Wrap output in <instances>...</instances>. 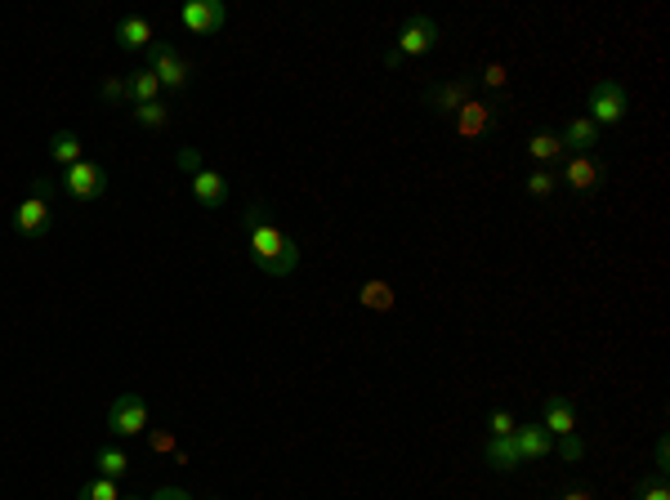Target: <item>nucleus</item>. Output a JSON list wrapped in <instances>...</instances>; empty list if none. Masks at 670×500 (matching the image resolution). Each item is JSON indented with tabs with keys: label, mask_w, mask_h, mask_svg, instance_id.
I'll return each instance as SVG.
<instances>
[{
	"label": "nucleus",
	"mask_w": 670,
	"mask_h": 500,
	"mask_svg": "<svg viewBox=\"0 0 670 500\" xmlns=\"http://www.w3.org/2000/svg\"><path fill=\"white\" fill-rule=\"evenodd\" d=\"M603 184V166L595 157H568L559 170V188H572V192H595Z\"/></svg>",
	"instance_id": "10"
},
{
	"label": "nucleus",
	"mask_w": 670,
	"mask_h": 500,
	"mask_svg": "<svg viewBox=\"0 0 670 500\" xmlns=\"http://www.w3.org/2000/svg\"><path fill=\"white\" fill-rule=\"evenodd\" d=\"M635 500H670L666 474H648V478H639V487H635Z\"/></svg>",
	"instance_id": "26"
},
{
	"label": "nucleus",
	"mask_w": 670,
	"mask_h": 500,
	"mask_svg": "<svg viewBox=\"0 0 670 500\" xmlns=\"http://www.w3.org/2000/svg\"><path fill=\"white\" fill-rule=\"evenodd\" d=\"M358 304L371 309V313H394V286H389L385 277H371V282L358 291Z\"/></svg>",
	"instance_id": "19"
},
{
	"label": "nucleus",
	"mask_w": 670,
	"mask_h": 500,
	"mask_svg": "<svg viewBox=\"0 0 670 500\" xmlns=\"http://www.w3.org/2000/svg\"><path fill=\"white\" fill-rule=\"evenodd\" d=\"M514 447H519L523 465H528V460H545V456H550L554 438H550V429H545V425H519V429H514Z\"/></svg>",
	"instance_id": "15"
},
{
	"label": "nucleus",
	"mask_w": 670,
	"mask_h": 500,
	"mask_svg": "<svg viewBox=\"0 0 670 500\" xmlns=\"http://www.w3.org/2000/svg\"><path fill=\"white\" fill-rule=\"evenodd\" d=\"M438 45V23L429 14H411L407 23H402V32L394 36V45L385 50V63L398 67L407 59H420V54H429Z\"/></svg>",
	"instance_id": "4"
},
{
	"label": "nucleus",
	"mask_w": 670,
	"mask_h": 500,
	"mask_svg": "<svg viewBox=\"0 0 670 500\" xmlns=\"http://www.w3.org/2000/svg\"><path fill=\"white\" fill-rule=\"evenodd\" d=\"M130 117L139 130H166L170 125V108H166V99L161 103H143V108H130Z\"/></svg>",
	"instance_id": "24"
},
{
	"label": "nucleus",
	"mask_w": 670,
	"mask_h": 500,
	"mask_svg": "<svg viewBox=\"0 0 670 500\" xmlns=\"http://www.w3.org/2000/svg\"><path fill=\"white\" fill-rule=\"evenodd\" d=\"M210 500H219V496H210Z\"/></svg>",
	"instance_id": "37"
},
{
	"label": "nucleus",
	"mask_w": 670,
	"mask_h": 500,
	"mask_svg": "<svg viewBox=\"0 0 670 500\" xmlns=\"http://www.w3.org/2000/svg\"><path fill=\"white\" fill-rule=\"evenodd\" d=\"M179 170H188V175H197V170H201V152L197 148H179Z\"/></svg>",
	"instance_id": "32"
},
{
	"label": "nucleus",
	"mask_w": 670,
	"mask_h": 500,
	"mask_svg": "<svg viewBox=\"0 0 670 500\" xmlns=\"http://www.w3.org/2000/svg\"><path fill=\"white\" fill-rule=\"evenodd\" d=\"M666 460H670V447H666V438H657V465H653V474H666Z\"/></svg>",
	"instance_id": "34"
},
{
	"label": "nucleus",
	"mask_w": 670,
	"mask_h": 500,
	"mask_svg": "<svg viewBox=\"0 0 670 500\" xmlns=\"http://www.w3.org/2000/svg\"><path fill=\"white\" fill-rule=\"evenodd\" d=\"M76 500H121V487H117V478H90V483H81L76 487Z\"/></svg>",
	"instance_id": "25"
},
{
	"label": "nucleus",
	"mask_w": 670,
	"mask_h": 500,
	"mask_svg": "<svg viewBox=\"0 0 670 500\" xmlns=\"http://www.w3.org/2000/svg\"><path fill=\"white\" fill-rule=\"evenodd\" d=\"M179 23L193 36H215L219 27L228 23V9L219 5V0H188V5L179 9Z\"/></svg>",
	"instance_id": "8"
},
{
	"label": "nucleus",
	"mask_w": 670,
	"mask_h": 500,
	"mask_svg": "<svg viewBox=\"0 0 670 500\" xmlns=\"http://www.w3.org/2000/svg\"><path fill=\"white\" fill-rule=\"evenodd\" d=\"M193 201L201 210H219L228 201V179L219 175V170H206L201 166L197 175H193Z\"/></svg>",
	"instance_id": "14"
},
{
	"label": "nucleus",
	"mask_w": 670,
	"mask_h": 500,
	"mask_svg": "<svg viewBox=\"0 0 670 500\" xmlns=\"http://www.w3.org/2000/svg\"><path fill=\"white\" fill-rule=\"evenodd\" d=\"M130 108H143V103H161V81L148 72V67H139V72H130Z\"/></svg>",
	"instance_id": "20"
},
{
	"label": "nucleus",
	"mask_w": 670,
	"mask_h": 500,
	"mask_svg": "<svg viewBox=\"0 0 670 500\" xmlns=\"http://www.w3.org/2000/svg\"><path fill=\"white\" fill-rule=\"evenodd\" d=\"M121 500H143V496H121Z\"/></svg>",
	"instance_id": "36"
},
{
	"label": "nucleus",
	"mask_w": 670,
	"mask_h": 500,
	"mask_svg": "<svg viewBox=\"0 0 670 500\" xmlns=\"http://www.w3.org/2000/svg\"><path fill=\"white\" fill-rule=\"evenodd\" d=\"M554 451H559V456L568 460V465H577V460L586 456V442H581L577 434H568V438H554Z\"/></svg>",
	"instance_id": "30"
},
{
	"label": "nucleus",
	"mask_w": 670,
	"mask_h": 500,
	"mask_svg": "<svg viewBox=\"0 0 670 500\" xmlns=\"http://www.w3.org/2000/svg\"><path fill=\"white\" fill-rule=\"evenodd\" d=\"M528 157H532V166L550 170V166H554V161H563V157H568V152H563L559 134L541 130V134H532V139H528Z\"/></svg>",
	"instance_id": "18"
},
{
	"label": "nucleus",
	"mask_w": 670,
	"mask_h": 500,
	"mask_svg": "<svg viewBox=\"0 0 670 500\" xmlns=\"http://www.w3.org/2000/svg\"><path fill=\"white\" fill-rule=\"evenodd\" d=\"M50 157H54V161H59V166L67 170V166H76V161H85V143L76 139L72 130H59V134H54V139H50Z\"/></svg>",
	"instance_id": "21"
},
{
	"label": "nucleus",
	"mask_w": 670,
	"mask_h": 500,
	"mask_svg": "<svg viewBox=\"0 0 670 500\" xmlns=\"http://www.w3.org/2000/svg\"><path fill=\"white\" fill-rule=\"evenodd\" d=\"M523 192H528L532 201H545V197H554V192H559V175H554V170H541V166H532V175L523 179Z\"/></svg>",
	"instance_id": "23"
},
{
	"label": "nucleus",
	"mask_w": 670,
	"mask_h": 500,
	"mask_svg": "<svg viewBox=\"0 0 670 500\" xmlns=\"http://www.w3.org/2000/svg\"><path fill=\"white\" fill-rule=\"evenodd\" d=\"M152 500H193L184 492V487H157V492H152Z\"/></svg>",
	"instance_id": "33"
},
{
	"label": "nucleus",
	"mask_w": 670,
	"mask_h": 500,
	"mask_svg": "<svg viewBox=\"0 0 670 500\" xmlns=\"http://www.w3.org/2000/svg\"><path fill=\"white\" fill-rule=\"evenodd\" d=\"M563 500H595V496H590L586 487H572V492H563Z\"/></svg>",
	"instance_id": "35"
},
{
	"label": "nucleus",
	"mask_w": 670,
	"mask_h": 500,
	"mask_svg": "<svg viewBox=\"0 0 670 500\" xmlns=\"http://www.w3.org/2000/svg\"><path fill=\"white\" fill-rule=\"evenodd\" d=\"M108 429H112V438H143V429H148V402L139 393H117L108 407Z\"/></svg>",
	"instance_id": "7"
},
{
	"label": "nucleus",
	"mask_w": 670,
	"mask_h": 500,
	"mask_svg": "<svg viewBox=\"0 0 670 500\" xmlns=\"http://www.w3.org/2000/svg\"><path fill=\"white\" fill-rule=\"evenodd\" d=\"M99 99H103V103H130V85H126V76H108V81L99 85Z\"/></svg>",
	"instance_id": "27"
},
{
	"label": "nucleus",
	"mask_w": 670,
	"mask_h": 500,
	"mask_svg": "<svg viewBox=\"0 0 670 500\" xmlns=\"http://www.w3.org/2000/svg\"><path fill=\"white\" fill-rule=\"evenodd\" d=\"M505 81H510V72H505L501 63H487L483 67V85H487V90H505Z\"/></svg>",
	"instance_id": "31"
},
{
	"label": "nucleus",
	"mask_w": 670,
	"mask_h": 500,
	"mask_svg": "<svg viewBox=\"0 0 670 500\" xmlns=\"http://www.w3.org/2000/svg\"><path fill=\"white\" fill-rule=\"evenodd\" d=\"M242 233H246V242H251V259H255L260 273L291 277L295 268H300V246H295V237L268 215L264 201H255V206L242 215Z\"/></svg>",
	"instance_id": "1"
},
{
	"label": "nucleus",
	"mask_w": 670,
	"mask_h": 500,
	"mask_svg": "<svg viewBox=\"0 0 670 500\" xmlns=\"http://www.w3.org/2000/svg\"><path fill=\"white\" fill-rule=\"evenodd\" d=\"M487 465L505 469V474H510V469H519L523 456H519V447H514V438H492V442H487Z\"/></svg>",
	"instance_id": "22"
},
{
	"label": "nucleus",
	"mask_w": 670,
	"mask_h": 500,
	"mask_svg": "<svg viewBox=\"0 0 670 500\" xmlns=\"http://www.w3.org/2000/svg\"><path fill=\"white\" fill-rule=\"evenodd\" d=\"M559 143H563V152H568V157H590V152L603 143V130L590 117H572L559 130Z\"/></svg>",
	"instance_id": "9"
},
{
	"label": "nucleus",
	"mask_w": 670,
	"mask_h": 500,
	"mask_svg": "<svg viewBox=\"0 0 670 500\" xmlns=\"http://www.w3.org/2000/svg\"><path fill=\"white\" fill-rule=\"evenodd\" d=\"M586 117L599 125V130H617L621 121L630 117V94H626V85L621 81H612V76H599L595 85H590V94H586Z\"/></svg>",
	"instance_id": "3"
},
{
	"label": "nucleus",
	"mask_w": 670,
	"mask_h": 500,
	"mask_svg": "<svg viewBox=\"0 0 670 500\" xmlns=\"http://www.w3.org/2000/svg\"><path fill=\"white\" fill-rule=\"evenodd\" d=\"M487 429H492V438H514V416L505 407H492V416H487Z\"/></svg>",
	"instance_id": "28"
},
{
	"label": "nucleus",
	"mask_w": 670,
	"mask_h": 500,
	"mask_svg": "<svg viewBox=\"0 0 670 500\" xmlns=\"http://www.w3.org/2000/svg\"><path fill=\"white\" fill-rule=\"evenodd\" d=\"M112 36H117V45H121L126 54L152 50V41H157V36H152V23H148L143 14H126L117 27H112Z\"/></svg>",
	"instance_id": "13"
},
{
	"label": "nucleus",
	"mask_w": 670,
	"mask_h": 500,
	"mask_svg": "<svg viewBox=\"0 0 670 500\" xmlns=\"http://www.w3.org/2000/svg\"><path fill=\"white\" fill-rule=\"evenodd\" d=\"M148 67L152 76L161 81V90H184L188 81H193V67H188V59L175 50V45H166V41H152V50H148Z\"/></svg>",
	"instance_id": "6"
},
{
	"label": "nucleus",
	"mask_w": 670,
	"mask_h": 500,
	"mask_svg": "<svg viewBox=\"0 0 670 500\" xmlns=\"http://www.w3.org/2000/svg\"><path fill=\"white\" fill-rule=\"evenodd\" d=\"M541 425L550 429V438L577 434V411H572V402L563 398V393H545V402H541Z\"/></svg>",
	"instance_id": "11"
},
{
	"label": "nucleus",
	"mask_w": 670,
	"mask_h": 500,
	"mask_svg": "<svg viewBox=\"0 0 670 500\" xmlns=\"http://www.w3.org/2000/svg\"><path fill=\"white\" fill-rule=\"evenodd\" d=\"M469 90H474L469 81H443V85H429L425 103L438 112V117H456V112H461L465 103H469Z\"/></svg>",
	"instance_id": "12"
},
{
	"label": "nucleus",
	"mask_w": 670,
	"mask_h": 500,
	"mask_svg": "<svg viewBox=\"0 0 670 500\" xmlns=\"http://www.w3.org/2000/svg\"><path fill=\"white\" fill-rule=\"evenodd\" d=\"M50 224H54V184L50 179H36L32 192H27L14 210V233L23 237V242H41V237L50 233Z\"/></svg>",
	"instance_id": "2"
},
{
	"label": "nucleus",
	"mask_w": 670,
	"mask_h": 500,
	"mask_svg": "<svg viewBox=\"0 0 670 500\" xmlns=\"http://www.w3.org/2000/svg\"><path fill=\"white\" fill-rule=\"evenodd\" d=\"M63 192L72 201H81V206H94V201L108 192V166H99V161H76V166H67Z\"/></svg>",
	"instance_id": "5"
},
{
	"label": "nucleus",
	"mask_w": 670,
	"mask_h": 500,
	"mask_svg": "<svg viewBox=\"0 0 670 500\" xmlns=\"http://www.w3.org/2000/svg\"><path fill=\"white\" fill-rule=\"evenodd\" d=\"M143 438H148V451L152 456H175V438L166 434V429H143Z\"/></svg>",
	"instance_id": "29"
},
{
	"label": "nucleus",
	"mask_w": 670,
	"mask_h": 500,
	"mask_svg": "<svg viewBox=\"0 0 670 500\" xmlns=\"http://www.w3.org/2000/svg\"><path fill=\"white\" fill-rule=\"evenodd\" d=\"M94 465H99L103 478H117L121 483V478L130 474V451L121 447V442H103V447L94 451Z\"/></svg>",
	"instance_id": "17"
},
{
	"label": "nucleus",
	"mask_w": 670,
	"mask_h": 500,
	"mask_svg": "<svg viewBox=\"0 0 670 500\" xmlns=\"http://www.w3.org/2000/svg\"><path fill=\"white\" fill-rule=\"evenodd\" d=\"M456 130L465 134V139H483L487 134V125H492V103H483V99H469L461 112H456Z\"/></svg>",
	"instance_id": "16"
}]
</instances>
